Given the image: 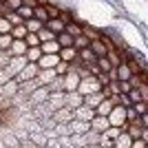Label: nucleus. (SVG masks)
Returning a JSON list of instances; mask_svg holds the SVG:
<instances>
[{
	"label": "nucleus",
	"instance_id": "1",
	"mask_svg": "<svg viewBox=\"0 0 148 148\" xmlns=\"http://www.w3.org/2000/svg\"><path fill=\"white\" fill-rule=\"evenodd\" d=\"M38 71H40V66H38L36 62H27L25 66H22V71H18V73L13 75V80L18 82V84H22V82H27V80H33L38 75Z\"/></svg>",
	"mask_w": 148,
	"mask_h": 148
},
{
	"label": "nucleus",
	"instance_id": "2",
	"mask_svg": "<svg viewBox=\"0 0 148 148\" xmlns=\"http://www.w3.org/2000/svg\"><path fill=\"white\" fill-rule=\"evenodd\" d=\"M99 82L95 80V75H88V77H82L80 80V84H77V88L75 91L80 93V95H88V93H95V91H99Z\"/></svg>",
	"mask_w": 148,
	"mask_h": 148
},
{
	"label": "nucleus",
	"instance_id": "3",
	"mask_svg": "<svg viewBox=\"0 0 148 148\" xmlns=\"http://www.w3.org/2000/svg\"><path fill=\"white\" fill-rule=\"evenodd\" d=\"M108 124H111V126H119V128L126 126L124 106H113V108H111V113H108Z\"/></svg>",
	"mask_w": 148,
	"mask_h": 148
},
{
	"label": "nucleus",
	"instance_id": "4",
	"mask_svg": "<svg viewBox=\"0 0 148 148\" xmlns=\"http://www.w3.org/2000/svg\"><path fill=\"white\" fill-rule=\"evenodd\" d=\"M53 122L56 124H69L71 119H75V113L73 108H69V106H62V108H58V111H53Z\"/></svg>",
	"mask_w": 148,
	"mask_h": 148
},
{
	"label": "nucleus",
	"instance_id": "5",
	"mask_svg": "<svg viewBox=\"0 0 148 148\" xmlns=\"http://www.w3.org/2000/svg\"><path fill=\"white\" fill-rule=\"evenodd\" d=\"M62 80H64V91H75L77 88V84H80V75L75 73V69L73 66H69V71L64 75H62Z\"/></svg>",
	"mask_w": 148,
	"mask_h": 148
},
{
	"label": "nucleus",
	"instance_id": "6",
	"mask_svg": "<svg viewBox=\"0 0 148 148\" xmlns=\"http://www.w3.org/2000/svg\"><path fill=\"white\" fill-rule=\"evenodd\" d=\"M64 95H66L64 91H51V93H49L47 104L51 106V111H58V108H62V106H64Z\"/></svg>",
	"mask_w": 148,
	"mask_h": 148
},
{
	"label": "nucleus",
	"instance_id": "7",
	"mask_svg": "<svg viewBox=\"0 0 148 148\" xmlns=\"http://www.w3.org/2000/svg\"><path fill=\"white\" fill-rule=\"evenodd\" d=\"M25 64H27V58L25 56H11V58H9V64H7V71H9L11 77H13L18 71H22Z\"/></svg>",
	"mask_w": 148,
	"mask_h": 148
},
{
	"label": "nucleus",
	"instance_id": "8",
	"mask_svg": "<svg viewBox=\"0 0 148 148\" xmlns=\"http://www.w3.org/2000/svg\"><path fill=\"white\" fill-rule=\"evenodd\" d=\"M58 62H60L58 53H42V56H40V60H38L36 64H38L40 69H53Z\"/></svg>",
	"mask_w": 148,
	"mask_h": 148
},
{
	"label": "nucleus",
	"instance_id": "9",
	"mask_svg": "<svg viewBox=\"0 0 148 148\" xmlns=\"http://www.w3.org/2000/svg\"><path fill=\"white\" fill-rule=\"evenodd\" d=\"M16 93H18V82L13 80V77H11L9 82H5V84H0V95H2V97L11 99Z\"/></svg>",
	"mask_w": 148,
	"mask_h": 148
},
{
	"label": "nucleus",
	"instance_id": "10",
	"mask_svg": "<svg viewBox=\"0 0 148 148\" xmlns=\"http://www.w3.org/2000/svg\"><path fill=\"white\" fill-rule=\"evenodd\" d=\"M88 126H91V130H95V133H104L111 124H108V117H102V115H95V117L88 122Z\"/></svg>",
	"mask_w": 148,
	"mask_h": 148
},
{
	"label": "nucleus",
	"instance_id": "11",
	"mask_svg": "<svg viewBox=\"0 0 148 148\" xmlns=\"http://www.w3.org/2000/svg\"><path fill=\"white\" fill-rule=\"evenodd\" d=\"M66 93V91H64ZM64 106H69V108H77V106H82V95L77 91H69L66 95H64Z\"/></svg>",
	"mask_w": 148,
	"mask_h": 148
},
{
	"label": "nucleus",
	"instance_id": "12",
	"mask_svg": "<svg viewBox=\"0 0 148 148\" xmlns=\"http://www.w3.org/2000/svg\"><path fill=\"white\" fill-rule=\"evenodd\" d=\"M69 128H71V135H84L91 126H88V122H82V119H71Z\"/></svg>",
	"mask_w": 148,
	"mask_h": 148
},
{
	"label": "nucleus",
	"instance_id": "13",
	"mask_svg": "<svg viewBox=\"0 0 148 148\" xmlns=\"http://www.w3.org/2000/svg\"><path fill=\"white\" fill-rule=\"evenodd\" d=\"M113 99L111 97H104L102 99V102H99L97 106H95V108H93V111H95V115H102V117H108V113H111V108H113Z\"/></svg>",
	"mask_w": 148,
	"mask_h": 148
},
{
	"label": "nucleus",
	"instance_id": "14",
	"mask_svg": "<svg viewBox=\"0 0 148 148\" xmlns=\"http://www.w3.org/2000/svg\"><path fill=\"white\" fill-rule=\"evenodd\" d=\"M88 49L95 53V58H102L106 56V42H104V38H97V40H91L88 42Z\"/></svg>",
	"mask_w": 148,
	"mask_h": 148
},
{
	"label": "nucleus",
	"instance_id": "15",
	"mask_svg": "<svg viewBox=\"0 0 148 148\" xmlns=\"http://www.w3.org/2000/svg\"><path fill=\"white\" fill-rule=\"evenodd\" d=\"M73 113H75V119H82V122H91L95 117V111L88 106H77V108H73Z\"/></svg>",
	"mask_w": 148,
	"mask_h": 148
},
{
	"label": "nucleus",
	"instance_id": "16",
	"mask_svg": "<svg viewBox=\"0 0 148 148\" xmlns=\"http://www.w3.org/2000/svg\"><path fill=\"white\" fill-rule=\"evenodd\" d=\"M53 77H56V71H53V69H40L38 75H36V80L40 82V86H47Z\"/></svg>",
	"mask_w": 148,
	"mask_h": 148
},
{
	"label": "nucleus",
	"instance_id": "17",
	"mask_svg": "<svg viewBox=\"0 0 148 148\" xmlns=\"http://www.w3.org/2000/svg\"><path fill=\"white\" fill-rule=\"evenodd\" d=\"M58 58H60L62 62H69V64H71V62L77 58V49H75V47H64V49L58 51Z\"/></svg>",
	"mask_w": 148,
	"mask_h": 148
},
{
	"label": "nucleus",
	"instance_id": "18",
	"mask_svg": "<svg viewBox=\"0 0 148 148\" xmlns=\"http://www.w3.org/2000/svg\"><path fill=\"white\" fill-rule=\"evenodd\" d=\"M130 142H133L130 135L126 133V130H122V133L113 139V148H130Z\"/></svg>",
	"mask_w": 148,
	"mask_h": 148
},
{
	"label": "nucleus",
	"instance_id": "19",
	"mask_svg": "<svg viewBox=\"0 0 148 148\" xmlns=\"http://www.w3.org/2000/svg\"><path fill=\"white\" fill-rule=\"evenodd\" d=\"M7 51H9V56H25L27 44H25V40H13L11 47H9Z\"/></svg>",
	"mask_w": 148,
	"mask_h": 148
},
{
	"label": "nucleus",
	"instance_id": "20",
	"mask_svg": "<svg viewBox=\"0 0 148 148\" xmlns=\"http://www.w3.org/2000/svg\"><path fill=\"white\" fill-rule=\"evenodd\" d=\"M44 27H47V29L49 31H53V33H62V31H64V22H62L60 18H49L47 20V22H44Z\"/></svg>",
	"mask_w": 148,
	"mask_h": 148
},
{
	"label": "nucleus",
	"instance_id": "21",
	"mask_svg": "<svg viewBox=\"0 0 148 148\" xmlns=\"http://www.w3.org/2000/svg\"><path fill=\"white\" fill-rule=\"evenodd\" d=\"M64 31H66L69 36L75 38V36H80V33H82V25L77 22V18H73L71 22H66V25H64Z\"/></svg>",
	"mask_w": 148,
	"mask_h": 148
},
{
	"label": "nucleus",
	"instance_id": "22",
	"mask_svg": "<svg viewBox=\"0 0 148 148\" xmlns=\"http://www.w3.org/2000/svg\"><path fill=\"white\" fill-rule=\"evenodd\" d=\"M42 5H44V9H47V16H49V18H60V13H62L60 5H53L51 0H44Z\"/></svg>",
	"mask_w": 148,
	"mask_h": 148
},
{
	"label": "nucleus",
	"instance_id": "23",
	"mask_svg": "<svg viewBox=\"0 0 148 148\" xmlns=\"http://www.w3.org/2000/svg\"><path fill=\"white\" fill-rule=\"evenodd\" d=\"M126 95H128V102H130V104H137V102H148V97L139 91V88H130Z\"/></svg>",
	"mask_w": 148,
	"mask_h": 148
},
{
	"label": "nucleus",
	"instance_id": "24",
	"mask_svg": "<svg viewBox=\"0 0 148 148\" xmlns=\"http://www.w3.org/2000/svg\"><path fill=\"white\" fill-rule=\"evenodd\" d=\"M56 42L60 44V49H64V47H73V36H69L66 31H62V33L56 36Z\"/></svg>",
	"mask_w": 148,
	"mask_h": 148
},
{
	"label": "nucleus",
	"instance_id": "25",
	"mask_svg": "<svg viewBox=\"0 0 148 148\" xmlns=\"http://www.w3.org/2000/svg\"><path fill=\"white\" fill-rule=\"evenodd\" d=\"M33 18H36V20H40L42 25L47 22V20H49V16H47V9H44V5H42V2H38V5L33 7Z\"/></svg>",
	"mask_w": 148,
	"mask_h": 148
},
{
	"label": "nucleus",
	"instance_id": "26",
	"mask_svg": "<svg viewBox=\"0 0 148 148\" xmlns=\"http://www.w3.org/2000/svg\"><path fill=\"white\" fill-rule=\"evenodd\" d=\"M82 36H86L88 40H97V38H102V31H97L91 25H82Z\"/></svg>",
	"mask_w": 148,
	"mask_h": 148
},
{
	"label": "nucleus",
	"instance_id": "27",
	"mask_svg": "<svg viewBox=\"0 0 148 148\" xmlns=\"http://www.w3.org/2000/svg\"><path fill=\"white\" fill-rule=\"evenodd\" d=\"M40 56H42L40 47H27V51H25L27 62H38V60H40Z\"/></svg>",
	"mask_w": 148,
	"mask_h": 148
},
{
	"label": "nucleus",
	"instance_id": "28",
	"mask_svg": "<svg viewBox=\"0 0 148 148\" xmlns=\"http://www.w3.org/2000/svg\"><path fill=\"white\" fill-rule=\"evenodd\" d=\"M25 27H27V33H38V31L42 29V22L36 18H27L25 20Z\"/></svg>",
	"mask_w": 148,
	"mask_h": 148
},
{
	"label": "nucleus",
	"instance_id": "29",
	"mask_svg": "<svg viewBox=\"0 0 148 148\" xmlns=\"http://www.w3.org/2000/svg\"><path fill=\"white\" fill-rule=\"evenodd\" d=\"M40 51H42V53H58V51H60V44H58L56 40H49V42L40 44Z\"/></svg>",
	"mask_w": 148,
	"mask_h": 148
},
{
	"label": "nucleus",
	"instance_id": "30",
	"mask_svg": "<svg viewBox=\"0 0 148 148\" xmlns=\"http://www.w3.org/2000/svg\"><path fill=\"white\" fill-rule=\"evenodd\" d=\"M47 88H49V93L51 91H64V80H62V75H56V77L47 84Z\"/></svg>",
	"mask_w": 148,
	"mask_h": 148
},
{
	"label": "nucleus",
	"instance_id": "31",
	"mask_svg": "<svg viewBox=\"0 0 148 148\" xmlns=\"http://www.w3.org/2000/svg\"><path fill=\"white\" fill-rule=\"evenodd\" d=\"M38 40H40V44H42V42H49V40H56V33H53V31H49L47 27L42 25V29L38 31Z\"/></svg>",
	"mask_w": 148,
	"mask_h": 148
},
{
	"label": "nucleus",
	"instance_id": "32",
	"mask_svg": "<svg viewBox=\"0 0 148 148\" xmlns=\"http://www.w3.org/2000/svg\"><path fill=\"white\" fill-rule=\"evenodd\" d=\"M82 139H84V146H91V144H97V139H99V133H95V130H91L88 128L84 135H82Z\"/></svg>",
	"mask_w": 148,
	"mask_h": 148
},
{
	"label": "nucleus",
	"instance_id": "33",
	"mask_svg": "<svg viewBox=\"0 0 148 148\" xmlns=\"http://www.w3.org/2000/svg\"><path fill=\"white\" fill-rule=\"evenodd\" d=\"M9 33H11L13 40H22V38L27 36V27H25V22H22V25H18V27H11V31H9Z\"/></svg>",
	"mask_w": 148,
	"mask_h": 148
},
{
	"label": "nucleus",
	"instance_id": "34",
	"mask_svg": "<svg viewBox=\"0 0 148 148\" xmlns=\"http://www.w3.org/2000/svg\"><path fill=\"white\" fill-rule=\"evenodd\" d=\"M5 18L9 20V25H11V27H18V25H22V22H25V20L20 18V16H18L16 11H9V13H5Z\"/></svg>",
	"mask_w": 148,
	"mask_h": 148
},
{
	"label": "nucleus",
	"instance_id": "35",
	"mask_svg": "<svg viewBox=\"0 0 148 148\" xmlns=\"http://www.w3.org/2000/svg\"><path fill=\"white\" fill-rule=\"evenodd\" d=\"M16 13H18L22 20H27V18H33V9L31 7H25V5H20L18 9H16Z\"/></svg>",
	"mask_w": 148,
	"mask_h": 148
},
{
	"label": "nucleus",
	"instance_id": "36",
	"mask_svg": "<svg viewBox=\"0 0 148 148\" xmlns=\"http://www.w3.org/2000/svg\"><path fill=\"white\" fill-rule=\"evenodd\" d=\"M88 42H91V40H88L86 36H82V33L73 38V47L75 49H84V47H88Z\"/></svg>",
	"mask_w": 148,
	"mask_h": 148
},
{
	"label": "nucleus",
	"instance_id": "37",
	"mask_svg": "<svg viewBox=\"0 0 148 148\" xmlns=\"http://www.w3.org/2000/svg\"><path fill=\"white\" fill-rule=\"evenodd\" d=\"M29 139H31V142H33V144H36L38 148L47 144V137H44L42 133H29Z\"/></svg>",
	"mask_w": 148,
	"mask_h": 148
},
{
	"label": "nucleus",
	"instance_id": "38",
	"mask_svg": "<svg viewBox=\"0 0 148 148\" xmlns=\"http://www.w3.org/2000/svg\"><path fill=\"white\" fill-rule=\"evenodd\" d=\"M11 42H13L11 33H2V36H0V51H7L11 47Z\"/></svg>",
	"mask_w": 148,
	"mask_h": 148
},
{
	"label": "nucleus",
	"instance_id": "39",
	"mask_svg": "<svg viewBox=\"0 0 148 148\" xmlns=\"http://www.w3.org/2000/svg\"><path fill=\"white\" fill-rule=\"evenodd\" d=\"M22 40H25V44H27V47H40V40H38V33H27V36L22 38Z\"/></svg>",
	"mask_w": 148,
	"mask_h": 148
},
{
	"label": "nucleus",
	"instance_id": "40",
	"mask_svg": "<svg viewBox=\"0 0 148 148\" xmlns=\"http://www.w3.org/2000/svg\"><path fill=\"white\" fill-rule=\"evenodd\" d=\"M130 106H133V111L137 115H146L148 113V102H137V104H130Z\"/></svg>",
	"mask_w": 148,
	"mask_h": 148
},
{
	"label": "nucleus",
	"instance_id": "41",
	"mask_svg": "<svg viewBox=\"0 0 148 148\" xmlns=\"http://www.w3.org/2000/svg\"><path fill=\"white\" fill-rule=\"evenodd\" d=\"M53 130H56V135H71V128H69V124H56L53 126Z\"/></svg>",
	"mask_w": 148,
	"mask_h": 148
},
{
	"label": "nucleus",
	"instance_id": "42",
	"mask_svg": "<svg viewBox=\"0 0 148 148\" xmlns=\"http://www.w3.org/2000/svg\"><path fill=\"white\" fill-rule=\"evenodd\" d=\"M69 66H71V64H69V62H58V64H56V66H53V71H56V75H64V73H66V71H69Z\"/></svg>",
	"mask_w": 148,
	"mask_h": 148
},
{
	"label": "nucleus",
	"instance_id": "43",
	"mask_svg": "<svg viewBox=\"0 0 148 148\" xmlns=\"http://www.w3.org/2000/svg\"><path fill=\"white\" fill-rule=\"evenodd\" d=\"M95 80L99 82V86H106V84L111 82V77H108V73H104V71H97V73H95Z\"/></svg>",
	"mask_w": 148,
	"mask_h": 148
},
{
	"label": "nucleus",
	"instance_id": "44",
	"mask_svg": "<svg viewBox=\"0 0 148 148\" xmlns=\"http://www.w3.org/2000/svg\"><path fill=\"white\" fill-rule=\"evenodd\" d=\"M11 31V25H9V20L5 18V16H0V36L2 33H9Z\"/></svg>",
	"mask_w": 148,
	"mask_h": 148
},
{
	"label": "nucleus",
	"instance_id": "45",
	"mask_svg": "<svg viewBox=\"0 0 148 148\" xmlns=\"http://www.w3.org/2000/svg\"><path fill=\"white\" fill-rule=\"evenodd\" d=\"M2 2H5V7L9 9V11H16V9L22 5V0H2Z\"/></svg>",
	"mask_w": 148,
	"mask_h": 148
},
{
	"label": "nucleus",
	"instance_id": "46",
	"mask_svg": "<svg viewBox=\"0 0 148 148\" xmlns=\"http://www.w3.org/2000/svg\"><path fill=\"white\" fill-rule=\"evenodd\" d=\"M130 88H133V86H130V84H128L126 80H117V91H119V93H124V95H126V93H128Z\"/></svg>",
	"mask_w": 148,
	"mask_h": 148
},
{
	"label": "nucleus",
	"instance_id": "47",
	"mask_svg": "<svg viewBox=\"0 0 148 148\" xmlns=\"http://www.w3.org/2000/svg\"><path fill=\"white\" fill-rule=\"evenodd\" d=\"M58 142H60V146H62V148H73V144H71L69 135H60V137H58Z\"/></svg>",
	"mask_w": 148,
	"mask_h": 148
},
{
	"label": "nucleus",
	"instance_id": "48",
	"mask_svg": "<svg viewBox=\"0 0 148 148\" xmlns=\"http://www.w3.org/2000/svg\"><path fill=\"white\" fill-rule=\"evenodd\" d=\"M9 51H0V69H5L7 64H9Z\"/></svg>",
	"mask_w": 148,
	"mask_h": 148
},
{
	"label": "nucleus",
	"instance_id": "49",
	"mask_svg": "<svg viewBox=\"0 0 148 148\" xmlns=\"http://www.w3.org/2000/svg\"><path fill=\"white\" fill-rule=\"evenodd\" d=\"M9 80H11V73L7 71V66L0 69V84H5V82H9Z\"/></svg>",
	"mask_w": 148,
	"mask_h": 148
},
{
	"label": "nucleus",
	"instance_id": "50",
	"mask_svg": "<svg viewBox=\"0 0 148 148\" xmlns=\"http://www.w3.org/2000/svg\"><path fill=\"white\" fill-rule=\"evenodd\" d=\"M130 148H148V142H144V139H133V142H130Z\"/></svg>",
	"mask_w": 148,
	"mask_h": 148
},
{
	"label": "nucleus",
	"instance_id": "51",
	"mask_svg": "<svg viewBox=\"0 0 148 148\" xmlns=\"http://www.w3.org/2000/svg\"><path fill=\"white\" fill-rule=\"evenodd\" d=\"M20 148H38V146L31 139H25V142H20Z\"/></svg>",
	"mask_w": 148,
	"mask_h": 148
},
{
	"label": "nucleus",
	"instance_id": "52",
	"mask_svg": "<svg viewBox=\"0 0 148 148\" xmlns=\"http://www.w3.org/2000/svg\"><path fill=\"white\" fill-rule=\"evenodd\" d=\"M38 2H40V0H22V5H25V7H31V9H33Z\"/></svg>",
	"mask_w": 148,
	"mask_h": 148
},
{
	"label": "nucleus",
	"instance_id": "53",
	"mask_svg": "<svg viewBox=\"0 0 148 148\" xmlns=\"http://www.w3.org/2000/svg\"><path fill=\"white\" fill-rule=\"evenodd\" d=\"M86 148H102L99 144H91V146H86Z\"/></svg>",
	"mask_w": 148,
	"mask_h": 148
},
{
	"label": "nucleus",
	"instance_id": "54",
	"mask_svg": "<svg viewBox=\"0 0 148 148\" xmlns=\"http://www.w3.org/2000/svg\"><path fill=\"white\" fill-rule=\"evenodd\" d=\"M73 148H86V146H73Z\"/></svg>",
	"mask_w": 148,
	"mask_h": 148
},
{
	"label": "nucleus",
	"instance_id": "55",
	"mask_svg": "<svg viewBox=\"0 0 148 148\" xmlns=\"http://www.w3.org/2000/svg\"><path fill=\"white\" fill-rule=\"evenodd\" d=\"M40 148H49V146H47V144H44V146H40Z\"/></svg>",
	"mask_w": 148,
	"mask_h": 148
},
{
	"label": "nucleus",
	"instance_id": "56",
	"mask_svg": "<svg viewBox=\"0 0 148 148\" xmlns=\"http://www.w3.org/2000/svg\"><path fill=\"white\" fill-rule=\"evenodd\" d=\"M106 148H113V146H106Z\"/></svg>",
	"mask_w": 148,
	"mask_h": 148
},
{
	"label": "nucleus",
	"instance_id": "57",
	"mask_svg": "<svg viewBox=\"0 0 148 148\" xmlns=\"http://www.w3.org/2000/svg\"><path fill=\"white\" fill-rule=\"evenodd\" d=\"M0 115H2V111H0Z\"/></svg>",
	"mask_w": 148,
	"mask_h": 148
},
{
	"label": "nucleus",
	"instance_id": "58",
	"mask_svg": "<svg viewBox=\"0 0 148 148\" xmlns=\"http://www.w3.org/2000/svg\"><path fill=\"white\" fill-rule=\"evenodd\" d=\"M0 2H2V0H0Z\"/></svg>",
	"mask_w": 148,
	"mask_h": 148
},
{
	"label": "nucleus",
	"instance_id": "59",
	"mask_svg": "<svg viewBox=\"0 0 148 148\" xmlns=\"http://www.w3.org/2000/svg\"><path fill=\"white\" fill-rule=\"evenodd\" d=\"M2 148H5V146H2Z\"/></svg>",
	"mask_w": 148,
	"mask_h": 148
}]
</instances>
